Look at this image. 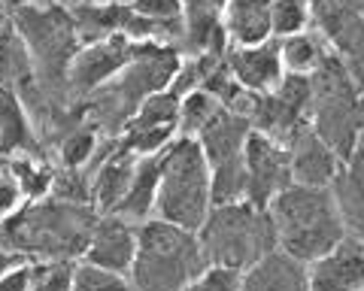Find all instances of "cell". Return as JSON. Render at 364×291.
Returning <instances> with one entry per match:
<instances>
[{"mask_svg": "<svg viewBox=\"0 0 364 291\" xmlns=\"http://www.w3.org/2000/svg\"><path fill=\"white\" fill-rule=\"evenodd\" d=\"M100 212L91 204H73L55 194L28 200L0 221V249L21 258L73 261L85 255Z\"/></svg>", "mask_w": 364, "mask_h": 291, "instance_id": "6da1fadb", "label": "cell"}, {"mask_svg": "<svg viewBox=\"0 0 364 291\" xmlns=\"http://www.w3.org/2000/svg\"><path fill=\"white\" fill-rule=\"evenodd\" d=\"M267 209L277 228V246L304 264L322 258L346 237L331 185L291 182L270 200Z\"/></svg>", "mask_w": 364, "mask_h": 291, "instance_id": "7a4b0ae2", "label": "cell"}, {"mask_svg": "<svg viewBox=\"0 0 364 291\" xmlns=\"http://www.w3.org/2000/svg\"><path fill=\"white\" fill-rule=\"evenodd\" d=\"M203 267L207 258L198 231L164 219H146L136 225V252L128 270L136 291H182Z\"/></svg>", "mask_w": 364, "mask_h": 291, "instance_id": "3957f363", "label": "cell"}, {"mask_svg": "<svg viewBox=\"0 0 364 291\" xmlns=\"http://www.w3.org/2000/svg\"><path fill=\"white\" fill-rule=\"evenodd\" d=\"M310 128L346 161L364 140V88L334 52L310 73Z\"/></svg>", "mask_w": 364, "mask_h": 291, "instance_id": "277c9868", "label": "cell"}, {"mask_svg": "<svg viewBox=\"0 0 364 291\" xmlns=\"http://www.w3.org/2000/svg\"><path fill=\"white\" fill-rule=\"evenodd\" d=\"M9 21L31 55L33 79L52 92H67V67L82 46L70 6L64 0H28L9 9Z\"/></svg>", "mask_w": 364, "mask_h": 291, "instance_id": "5b68a950", "label": "cell"}, {"mask_svg": "<svg viewBox=\"0 0 364 291\" xmlns=\"http://www.w3.org/2000/svg\"><path fill=\"white\" fill-rule=\"evenodd\" d=\"M198 240L207 264L231 267L240 273L279 249L270 209H261L249 200H228L210 207L203 225L198 228Z\"/></svg>", "mask_w": 364, "mask_h": 291, "instance_id": "8992f818", "label": "cell"}, {"mask_svg": "<svg viewBox=\"0 0 364 291\" xmlns=\"http://www.w3.org/2000/svg\"><path fill=\"white\" fill-rule=\"evenodd\" d=\"M213 207V176L198 137L170 140L161 152V179H158L155 212L158 219L173 221L179 228L198 231Z\"/></svg>", "mask_w": 364, "mask_h": 291, "instance_id": "52a82bcc", "label": "cell"}, {"mask_svg": "<svg viewBox=\"0 0 364 291\" xmlns=\"http://www.w3.org/2000/svg\"><path fill=\"white\" fill-rule=\"evenodd\" d=\"M252 125L243 113L219 106L213 119L198 131V143L210 164L213 204L240 200L246 192V137Z\"/></svg>", "mask_w": 364, "mask_h": 291, "instance_id": "ba28073f", "label": "cell"}, {"mask_svg": "<svg viewBox=\"0 0 364 291\" xmlns=\"http://www.w3.org/2000/svg\"><path fill=\"white\" fill-rule=\"evenodd\" d=\"M246 116L252 131L289 146L310 125V76L286 73L273 92L249 97Z\"/></svg>", "mask_w": 364, "mask_h": 291, "instance_id": "9c48e42d", "label": "cell"}, {"mask_svg": "<svg viewBox=\"0 0 364 291\" xmlns=\"http://www.w3.org/2000/svg\"><path fill=\"white\" fill-rule=\"evenodd\" d=\"M310 25L364 88V9L358 0H313Z\"/></svg>", "mask_w": 364, "mask_h": 291, "instance_id": "30bf717a", "label": "cell"}, {"mask_svg": "<svg viewBox=\"0 0 364 291\" xmlns=\"http://www.w3.org/2000/svg\"><path fill=\"white\" fill-rule=\"evenodd\" d=\"M134 52H136V40L124 37V33H112L107 40L79 46L70 67H67V79H64L70 97L82 100L91 92H97L100 85H107L134 58Z\"/></svg>", "mask_w": 364, "mask_h": 291, "instance_id": "8fae6325", "label": "cell"}, {"mask_svg": "<svg viewBox=\"0 0 364 291\" xmlns=\"http://www.w3.org/2000/svg\"><path fill=\"white\" fill-rule=\"evenodd\" d=\"M289 185H291L289 146L270 140L267 133L249 131V137H246V192H243V200L267 209L270 200Z\"/></svg>", "mask_w": 364, "mask_h": 291, "instance_id": "7c38bea8", "label": "cell"}, {"mask_svg": "<svg viewBox=\"0 0 364 291\" xmlns=\"http://www.w3.org/2000/svg\"><path fill=\"white\" fill-rule=\"evenodd\" d=\"M225 64L249 94L273 92L286 76L279 58V40H264L258 46H231L225 52Z\"/></svg>", "mask_w": 364, "mask_h": 291, "instance_id": "4fadbf2b", "label": "cell"}, {"mask_svg": "<svg viewBox=\"0 0 364 291\" xmlns=\"http://www.w3.org/2000/svg\"><path fill=\"white\" fill-rule=\"evenodd\" d=\"M306 273H310V291L364 288V243L346 234L331 252H325L306 267Z\"/></svg>", "mask_w": 364, "mask_h": 291, "instance_id": "5bb4252c", "label": "cell"}, {"mask_svg": "<svg viewBox=\"0 0 364 291\" xmlns=\"http://www.w3.org/2000/svg\"><path fill=\"white\" fill-rule=\"evenodd\" d=\"M136 252V225L116 212L97 216V225L91 231V240L85 246V261L107 267L116 273H128Z\"/></svg>", "mask_w": 364, "mask_h": 291, "instance_id": "9a60e30c", "label": "cell"}, {"mask_svg": "<svg viewBox=\"0 0 364 291\" xmlns=\"http://www.w3.org/2000/svg\"><path fill=\"white\" fill-rule=\"evenodd\" d=\"M289 158H291V182L298 185H331L340 164H343L337 158V152L310 125L289 143Z\"/></svg>", "mask_w": 364, "mask_h": 291, "instance_id": "2e32d148", "label": "cell"}, {"mask_svg": "<svg viewBox=\"0 0 364 291\" xmlns=\"http://www.w3.org/2000/svg\"><path fill=\"white\" fill-rule=\"evenodd\" d=\"M0 155L4 158L28 155V158L49 161V149L33 131V121L18 92H0Z\"/></svg>", "mask_w": 364, "mask_h": 291, "instance_id": "e0dca14e", "label": "cell"}, {"mask_svg": "<svg viewBox=\"0 0 364 291\" xmlns=\"http://www.w3.org/2000/svg\"><path fill=\"white\" fill-rule=\"evenodd\" d=\"M331 192H334L346 234L364 243V140L358 143V149L340 164V170L331 182Z\"/></svg>", "mask_w": 364, "mask_h": 291, "instance_id": "ac0fdd59", "label": "cell"}, {"mask_svg": "<svg viewBox=\"0 0 364 291\" xmlns=\"http://www.w3.org/2000/svg\"><path fill=\"white\" fill-rule=\"evenodd\" d=\"M240 291H310V273L304 261L273 249L243 273Z\"/></svg>", "mask_w": 364, "mask_h": 291, "instance_id": "d6986e66", "label": "cell"}, {"mask_svg": "<svg viewBox=\"0 0 364 291\" xmlns=\"http://www.w3.org/2000/svg\"><path fill=\"white\" fill-rule=\"evenodd\" d=\"M73 16L76 33L82 43L107 40L112 33H124L134 18V9L124 0H104V4H67Z\"/></svg>", "mask_w": 364, "mask_h": 291, "instance_id": "ffe728a7", "label": "cell"}, {"mask_svg": "<svg viewBox=\"0 0 364 291\" xmlns=\"http://www.w3.org/2000/svg\"><path fill=\"white\" fill-rule=\"evenodd\" d=\"M222 25L231 46H258L273 37L270 0H228Z\"/></svg>", "mask_w": 364, "mask_h": 291, "instance_id": "44dd1931", "label": "cell"}, {"mask_svg": "<svg viewBox=\"0 0 364 291\" xmlns=\"http://www.w3.org/2000/svg\"><path fill=\"white\" fill-rule=\"evenodd\" d=\"M158 179H161V152L136 158L131 185L124 192L122 204L116 207V216L136 221V225L149 219V212L155 209V197H158Z\"/></svg>", "mask_w": 364, "mask_h": 291, "instance_id": "7402d4cb", "label": "cell"}, {"mask_svg": "<svg viewBox=\"0 0 364 291\" xmlns=\"http://www.w3.org/2000/svg\"><path fill=\"white\" fill-rule=\"evenodd\" d=\"M33 79V64L13 21L0 31V92H21Z\"/></svg>", "mask_w": 364, "mask_h": 291, "instance_id": "603a6c76", "label": "cell"}, {"mask_svg": "<svg viewBox=\"0 0 364 291\" xmlns=\"http://www.w3.org/2000/svg\"><path fill=\"white\" fill-rule=\"evenodd\" d=\"M328 46L318 33L310 31H301V33H291V37H282L279 40V58H282V70L289 73H298V76H310L318 64L325 61Z\"/></svg>", "mask_w": 364, "mask_h": 291, "instance_id": "cb8c5ba5", "label": "cell"}, {"mask_svg": "<svg viewBox=\"0 0 364 291\" xmlns=\"http://www.w3.org/2000/svg\"><path fill=\"white\" fill-rule=\"evenodd\" d=\"M6 164H9V176H13V182L18 185V192L25 200H40L52 192L55 170L49 161L16 155V158H6Z\"/></svg>", "mask_w": 364, "mask_h": 291, "instance_id": "d4e9b609", "label": "cell"}, {"mask_svg": "<svg viewBox=\"0 0 364 291\" xmlns=\"http://www.w3.org/2000/svg\"><path fill=\"white\" fill-rule=\"evenodd\" d=\"M179 100L182 97L173 94L170 88L146 97L124 128H176L179 131Z\"/></svg>", "mask_w": 364, "mask_h": 291, "instance_id": "484cf974", "label": "cell"}, {"mask_svg": "<svg viewBox=\"0 0 364 291\" xmlns=\"http://www.w3.org/2000/svg\"><path fill=\"white\" fill-rule=\"evenodd\" d=\"M100 133L88 125V121H82V125H76L70 133H64V137L58 140V161L61 167H67V170H79V167H88L91 158H95L97 146H100Z\"/></svg>", "mask_w": 364, "mask_h": 291, "instance_id": "4316f807", "label": "cell"}, {"mask_svg": "<svg viewBox=\"0 0 364 291\" xmlns=\"http://www.w3.org/2000/svg\"><path fill=\"white\" fill-rule=\"evenodd\" d=\"M313 0H270V31L273 37H291L310 28Z\"/></svg>", "mask_w": 364, "mask_h": 291, "instance_id": "83f0119b", "label": "cell"}, {"mask_svg": "<svg viewBox=\"0 0 364 291\" xmlns=\"http://www.w3.org/2000/svg\"><path fill=\"white\" fill-rule=\"evenodd\" d=\"M219 106H222L219 100H215L210 92H203V88H195V92L182 94V100H179V131L186 133V137H198V131L213 119V113Z\"/></svg>", "mask_w": 364, "mask_h": 291, "instance_id": "f1b7e54d", "label": "cell"}, {"mask_svg": "<svg viewBox=\"0 0 364 291\" xmlns=\"http://www.w3.org/2000/svg\"><path fill=\"white\" fill-rule=\"evenodd\" d=\"M73 291H131V282L124 273L82 261L73 267Z\"/></svg>", "mask_w": 364, "mask_h": 291, "instance_id": "f546056e", "label": "cell"}, {"mask_svg": "<svg viewBox=\"0 0 364 291\" xmlns=\"http://www.w3.org/2000/svg\"><path fill=\"white\" fill-rule=\"evenodd\" d=\"M73 261H37L28 291H73Z\"/></svg>", "mask_w": 364, "mask_h": 291, "instance_id": "4dcf8cb0", "label": "cell"}, {"mask_svg": "<svg viewBox=\"0 0 364 291\" xmlns=\"http://www.w3.org/2000/svg\"><path fill=\"white\" fill-rule=\"evenodd\" d=\"M55 197L61 200H73V204H91V176L85 167H79V170H55V179H52V192Z\"/></svg>", "mask_w": 364, "mask_h": 291, "instance_id": "1f68e13d", "label": "cell"}, {"mask_svg": "<svg viewBox=\"0 0 364 291\" xmlns=\"http://www.w3.org/2000/svg\"><path fill=\"white\" fill-rule=\"evenodd\" d=\"M240 282H243L240 270L219 267V264H207L182 291H240Z\"/></svg>", "mask_w": 364, "mask_h": 291, "instance_id": "d6a6232c", "label": "cell"}, {"mask_svg": "<svg viewBox=\"0 0 364 291\" xmlns=\"http://www.w3.org/2000/svg\"><path fill=\"white\" fill-rule=\"evenodd\" d=\"M143 18H179L182 0H124Z\"/></svg>", "mask_w": 364, "mask_h": 291, "instance_id": "836d02e7", "label": "cell"}, {"mask_svg": "<svg viewBox=\"0 0 364 291\" xmlns=\"http://www.w3.org/2000/svg\"><path fill=\"white\" fill-rule=\"evenodd\" d=\"M31 276H33V264L31 261H21L16 267L0 276V291H28L31 288Z\"/></svg>", "mask_w": 364, "mask_h": 291, "instance_id": "e575fe53", "label": "cell"}, {"mask_svg": "<svg viewBox=\"0 0 364 291\" xmlns=\"http://www.w3.org/2000/svg\"><path fill=\"white\" fill-rule=\"evenodd\" d=\"M21 204V192L18 185L13 182V176H0V221L6 216H13Z\"/></svg>", "mask_w": 364, "mask_h": 291, "instance_id": "d590c367", "label": "cell"}, {"mask_svg": "<svg viewBox=\"0 0 364 291\" xmlns=\"http://www.w3.org/2000/svg\"><path fill=\"white\" fill-rule=\"evenodd\" d=\"M21 261H28V258H21V255H16V252H6V249H0V276H4L9 267H16V264H21Z\"/></svg>", "mask_w": 364, "mask_h": 291, "instance_id": "8d00e7d4", "label": "cell"}, {"mask_svg": "<svg viewBox=\"0 0 364 291\" xmlns=\"http://www.w3.org/2000/svg\"><path fill=\"white\" fill-rule=\"evenodd\" d=\"M9 9H13L9 6V0H0V31L9 28Z\"/></svg>", "mask_w": 364, "mask_h": 291, "instance_id": "74e56055", "label": "cell"}, {"mask_svg": "<svg viewBox=\"0 0 364 291\" xmlns=\"http://www.w3.org/2000/svg\"><path fill=\"white\" fill-rule=\"evenodd\" d=\"M64 4H104V0H64Z\"/></svg>", "mask_w": 364, "mask_h": 291, "instance_id": "f35d334b", "label": "cell"}, {"mask_svg": "<svg viewBox=\"0 0 364 291\" xmlns=\"http://www.w3.org/2000/svg\"><path fill=\"white\" fill-rule=\"evenodd\" d=\"M16 4H28V0H9V6H16Z\"/></svg>", "mask_w": 364, "mask_h": 291, "instance_id": "ab89813d", "label": "cell"}, {"mask_svg": "<svg viewBox=\"0 0 364 291\" xmlns=\"http://www.w3.org/2000/svg\"><path fill=\"white\" fill-rule=\"evenodd\" d=\"M358 4H361V9H364V0H358Z\"/></svg>", "mask_w": 364, "mask_h": 291, "instance_id": "60d3db41", "label": "cell"}, {"mask_svg": "<svg viewBox=\"0 0 364 291\" xmlns=\"http://www.w3.org/2000/svg\"><path fill=\"white\" fill-rule=\"evenodd\" d=\"M358 291H364V288H358Z\"/></svg>", "mask_w": 364, "mask_h": 291, "instance_id": "b9f144b4", "label": "cell"}]
</instances>
